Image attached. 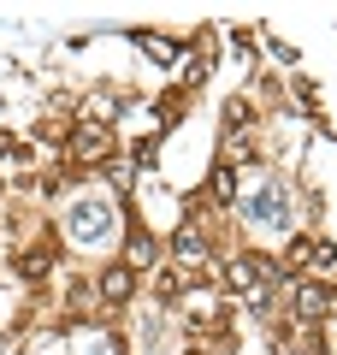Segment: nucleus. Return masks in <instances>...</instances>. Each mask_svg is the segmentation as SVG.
I'll return each mask as SVG.
<instances>
[{
    "label": "nucleus",
    "instance_id": "obj_10",
    "mask_svg": "<svg viewBox=\"0 0 337 355\" xmlns=\"http://www.w3.org/2000/svg\"><path fill=\"white\" fill-rule=\"evenodd\" d=\"M178 254H184V261H201V254H207V243L196 237V231H178V243H172Z\"/></svg>",
    "mask_w": 337,
    "mask_h": 355
},
{
    "label": "nucleus",
    "instance_id": "obj_12",
    "mask_svg": "<svg viewBox=\"0 0 337 355\" xmlns=\"http://www.w3.org/2000/svg\"><path fill=\"white\" fill-rule=\"evenodd\" d=\"M112 113H119L112 95H89V119H95V125H101V119H112Z\"/></svg>",
    "mask_w": 337,
    "mask_h": 355
},
{
    "label": "nucleus",
    "instance_id": "obj_8",
    "mask_svg": "<svg viewBox=\"0 0 337 355\" xmlns=\"http://www.w3.org/2000/svg\"><path fill=\"white\" fill-rule=\"evenodd\" d=\"M154 254H160V243H154L148 231H137V237H130V261H137V266H148Z\"/></svg>",
    "mask_w": 337,
    "mask_h": 355
},
{
    "label": "nucleus",
    "instance_id": "obj_2",
    "mask_svg": "<svg viewBox=\"0 0 337 355\" xmlns=\"http://www.w3.org/2000/svg\"><path fill=\"white\" fill-rule=\"evenodd\" d=\"M225 279H231V291H237V296H249V308H273V291H278V279L266 272L261 261L237 254V261L225 266Z\"/></svg>",
    "mask_w": 337,
    "mask_h": 355
},
{
    "label": "nucleus",
    "instance_id": "obj_11",
    "mask_svg": "<svg viewBox=\"0 0 337 355\" xmlns=\"http://www.w3.org/2000/svg\"><path fill=\"white\" fill-rule=\"evenodd\" d=\"M107 178L119 184V190H125L130 178H137V160H119V154H112V160H107Z\"/></svg>",
    "mask_w": 337,
    "mask_h": 355
},
{
    "label": "nucleus",
    "instance_id": "obj_6",
    "mask_svg": "<svg viewBox=\"0 0 337 355\" xmlns=\"http://www.w3.org/2000/svg\"><path fill=\"white\" fill-rule=\"evenodd\" d=\"M130 291H137L130 266H112V272H101V296H107V302H130Z\"/></svg>",
    "mask_w": 337,
    "mask_h": 355
},
{
    "label": "nucleus",
    "instance_id": "obj_13",
    "mask_svg": "<svg viewBox=\"0 0 337 355\" xmlns=\"http://www.w3.org/2000/svg\"><path fill=\"white\" fill-rule=\"evenodd\" d=\"M83 355H112V338H89V343H83Z\"/></svg>",
    "mask_w": 337,
    "mask_h": 355
},
{
    "label": "nucleus",
    "instance_id": "obj_4",
    "mask_svg": "<svg viewBox=\"0 0 337 355\" xmlns=\"http://www.w3.org/2000/svg\"><path fill=\"white\" fill-rule=\"evenodd\" d=\"M71 154H77V160H112V137L101 125H83L71 137Z\"/></svg>",
    "mask_w": 337,
    "mask_h": 355
},
{
    "label": "nucleus",
    "instance_id": "obj_1",
    "mask_svg": "<svg viewBox=\"0 0 337 355\" xmlns=\"http://www.w3.org/2000/svg\"><path fill=\"white\" fill-rule=\"evenodd\" d=\"M65 237L77 243V249H101V243L119 237V214H112V202H101V196H77L71 214H65Z\"/></svg>",
    "mask_w": 337,
    "mask_h": 355
},
{
    "label": "nucleus",
    "instance_id": "obj_7",
    "mask_svg": "<svg viewBox=\"0 0 337 355\" xmlns=\"http://www.w3.org/2000/svg\"><path fill=\"white\" fill-rule=\"evenodd\" d=\"M18 272H24V279H48V272H53V254L48 249H24V254H18Z\"/></svg>",
    "mask_w": 337,
    "mask_h": 355
},
{
    "label": "nucleus",
    "instance_id": "obj_3",
    "mask_svg": "<svg viewBox=\"0 0 337 355\" xmlns=\"http://www.w3.org/2000/svg\"><path fill=\"white\" fill-rule=\"evenodd\" d=\"M243 219L249 225H266V231H290V196L284 190H254L243 202Z\"/></svg>",
    "mask_w": 337,
    "mask_h": 355
},
{
    "label": "nucleus",
    "instance_id": "obj_14",
    "mask_svg": "<svg viewBox=\"0 0 337 355\" xmlns=\"http://www.w3.org/2000/svg\"><path fill=\"white\" fill-rule=\"evenodd\" d=\"M6 355H18V349H6Z\"/></svg>",
    "mask_w": 337,
    "mask_h": 355
},
{
    "label": "nucleus",
    "instance_id": "obj_9",
    "mask_svg": "<svg viewBox=\"0 0 337 355\" xmlns=\"http://www.w3.org/2000/svg\"><path fill=\"white\" fill-rule=\"evenodd\" d=\"M213 196H219V202H237V172H231V166L213 172Z\"/></svg>",
    "mask_w": 337,
    "mask_h": 355
},
{
    "label": "nucleus",
    "instance_id": "obj_5",
    "mask_svg": "<svg viewBox=\"0 0 337 355\" xmlns=\"http://www.w3.org/2000/svg\"><path fill=\"white\" fill-rule=\"evenodd\" d=\"M296 314L308 320V326L325 320V314H331V291H325V284H302V291H296Z\"/></svg>",
    "mask_w": 337,
    "mask_h": 355
},
{
    "label": "nucleus",
    "instance_id": "obj_15",
    "mask_svg": "<svg viewBox=\"0 0 337 355\" xmlns=\"http://www.w3.org/2000/svg\"><path fill=\"white\" fill-rule=\"evenodd\" d=\"M48 355H53V349H48Z\"/></svg>",
    "mask_w": 337,
    "mask_h": 355
}]
</instances>
